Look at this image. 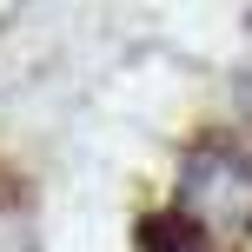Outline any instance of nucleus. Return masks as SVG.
I'll return each instance as SVG.
<instances>
[{"label": "nucleus", "mask_w": 252, "mask_h": 252, "mask_svg": "<svg viewBox=\"0 0 252 252\" xmlns=\"http://www.w3.org/2000/svg\"><path fill=\"white\" fill-rule=\"evenodd\" d=\"M173 213H186L206 239L252 232V146H239V139H199L179 159Z\"/></svg>", "instance_id": "1"}, {"label": "nucleus", "mask_w": 252, "mask_h": 252, "mask_svg": "<svg viewBox=\"0 0 252 252\" xmlns=\"http://www.w3.org/2000/svg\"><path fill=\"white\" fill-rule=\"evenodd\" d=\"M139 246L146 252H219V239H206L199 226H192L186 213H153V219H139Z\"/></svg>", "instance_id": "2"}]
</instances>
